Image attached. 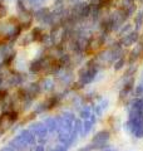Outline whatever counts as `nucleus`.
<instances>
[{"label": "nucleus", "mask_w": 143, "mask_h": 151, "mask_svg": "<svg viewBox=\"0 0 143 151\" xmlns=\"http://www.w3.org/2000/svg\"><path fill=\"white\" fill-rule=\"evenodd\" d=\"M16 120H18V112L14 110L1 113V115H0V136H1Z\"/></svg>", "instance_id": "nucleus-1"}, {"label": "nucleus", "mask_w": 143, "mask_h": 151, "mask_svg": "<svg viewBox=\"0 0 143 151\" xmlns=\"http://www.w3.org/2000/svg\"><path fill=\"white\" fill-rule=\"evenodd\" d=\"M138 40H139V33H138V30H131L128 34L121 37L119 44L127 48V47H131L133 44H136Z\"/></svg>", "instance_id": "nucleus-2"}, {"label": "nucleus", "mask_w": 143, "mask_h": 151, "mask_svg": "<svg viewBox=\"0 0 143 151\" xmlns=\"http://www.w3.org/2000/svg\"><path fill=\"white\" fill-rule=\"evenodd\" d=\"M29 130L34 134V136H36L38 139H46L49 131L45 127V125L43 122H33L29 126Z\"/></svg>", "instance_id": "nucleus-3"}, {"label": "nucleus", "mask_w": 143, "mask_h": 151, "mask_svg": "<svg viewBox=\"0 0 143 151\" xmlns=\"http://www.w3.org/2000/svg\"><path fill=\"white\" fill-rule=\"evenodd\" d=\"M142 57H143V43H141V42L138 43L137 42V45L129 53V59H128V62H129V64H134L136 60L142 58Z\"/></svg>", "instance_id": "nucleus-4"}, {"label": "nucleus", "mask_w": 143, "mask_h": 151, "mask_svg": "<svg viewBox=\"0 0 143 151\" xmlns=\"http://www.w3.org/2000/svg\"><path fill=\"white\" fill-rule=\"evenodd\" d=\"M109 139H111V132L108 130H102L94 135L92 142L97 144V145H102V144H107V141Z\"/></svg>", "instance_id": "nucleus-5"}, {"label": "nucleus", "mask_w": 143, "mask_h": 151, "mask_svg": "<svg viewBox=\"0 0 143 151\" xmlns=\"http://www.w3.org/2000/svg\"><path fill=\"white\" fill-rule=\"evenodd\" d=\"M9 146H11L13 149H15V151H23V150H25L29 145L24 141V139L21 137L20 135H16L15 137L9 142Z\"/></svg>", "instance_id": "nucleus-6"}, {"label": "nucleus", "mask_w": 143, "mask_h": 151, "mask_svg": "<svg viewBox=\"0 0 143 151\" xmlns=\"http://www.w3.org/2000/svg\"><path fill=\"white\" fill-rule=\"evenodd\" d=\"M19 135L21 136V137L24 139V141L28 144V145H36V137L34 136V134L30 131V130H21L20 132H19Z\"/></svg>", "instance_id": "nucleus-7"}, {"label": "nucleus", "mask_w": 143, "mask_h": 151, "mask_svg": "<svg viewBox=\"0 0 143 151\" xmlns=\"http://www.w3.org/2000/svg\"><path fill=\"white\" fill-rule=\"evenodd\" d=\"M43 124L45 125V127L48 129V131H49V132L58 131V124H56V119H55V117H46V119L43 121Z\"/></svg>", "instance_id": "nucleus-8"}, {"label": "nucleus", "mask_w": 143, "mask_h": 151, "mask_svg": "<svg viewBox=\"0 0 143 151\" xmlns=\"http://www.w3.org/2000/svg\"><path fill=\"white\" fill-rule=\"evenodd\" d=\"M133 84H134V81H133V78L131 77L128 81L126 82L124 87H123V89L121 91V93H119V97H121V100H123V98H126L128 94H129V92L133 89Z\"/></svg>", "instance_id": "nucleus-9"}, {"label": "nucleus", "mask_w": 143, "mask_h": 151, "mask_svg": "<svg viewBox=\"0 0 143 151\" xmlns=\"http://www.w3.org/2000/svg\"><path fill=\"white\" fill-rule=\"evenodd\" d=\"M54 86H55V83H54V81L51 78H44L43 79V82L40 83V88L43 89V91H45V92L51 91V89L54 88Z\"/></svg>", "instance_id": "nucleus-10"}, {"label": "nucleus", "mask_w": 143, "mask_h": 151, "mask_svg": "<svg viewBox=\"0 0 143 151\" xmlns=\"http://www.w3.org/2000/svg\"><path fill=\"white\" fill-rule=\"evenodd\" d=\"M58 101H59V97L58 96H53L50 98H48V100L44 102V107L46 111L51 110V108H54L56 105H58Z\"/></svg>", "instance_id": "nucleus-11"}, {"label": "nucleus", "mask_w": 143, "mask_h": 151, "mask_svg": "<svg viewBox=\"0 0 143 151\" xmlns=\"http://www.w3.org/2000/svg\"><path fill=\"white\" fill-rule=\"evenodd\" d=\"M93 113L94 112L92 111V108H90L89 106H84L79 112V117H80V120H89Z\"/></svg>", "instance_id": "nucleus-12"}, {"label": "nucleus", "mask_w": 143, "mask_h": 151, "mask_svg": "<svg viewBox=\"0 0 143 151\" xmlns=\"http://www.w3.org/2000/svg\"><path fill=\"white\" fill-rule=\"evenodd\" d=\"M93 125H94V122L92 120H83V130H82V136H85V135H88L90 130L93 129Z\"/></svg>", "instance_id": "nucleus-13"}, {"label": "nucleus", "mask_w": 143, "mask_h": 151, "mask_svg": "<svg viewBox=\"0 0 143 151\" xmlns=\"http://www.w3.org/2000/svg\"><path fill=\"white\" fill-rule=\"evenodd\" d=\"M132 30V24H129V23H127V24H123L121 28L118 29V35L119 37H123V35H126L128 34Z\"/></svg>", "instance_id": "nucleus-14"}, {"label": "nucleus", "mask_w": 143, "mask_h": 151, "mask_svg": "<svg viewBox=\"0 0 143 151\" xmlns=\"http://www.w3.org/2000/svg\"><path fill=\"white\" fill-rule=\"evenodd\" d=\"M134 24H136V30H139L143 25V12H139L134 17Z\"/></svg>", "instance_id": "nucleus-15"}, {"label": "nucleus", "mask_w": 143, "mask_h": 151, "mask_svg": "<svg viewBox=\"0 0 143 151\" xmlns=\"http://www.w3.org/2000/svg\"><path fill=\"white\" fill-rule=\"evenodd\" d=\"M124 64H126L124 57H121V58H118L116 62H114V69H116V70H121L123 67H124Z\"/></svg>", "instance_id": "nucleus-16"}, {"label": "nucleus", "mask_w": 143, "mask_h": 151, "mask_svg": "<svg viewBox=\"0 0 143 151\" xmlns=\"http://www.w3.org/2000/svg\"><path fill=\"white\" fill-rule=\"evenodd\" d=\"M137 72V65H134V64H131L129 67H128V69L126 70V73H124V77L126 78H131L133 74H134Z\"/></svg>", "instance_id": "nucleus-17"}, {"label": "nucleus", "mask_w": 143, "mask_h": 151, "mask_svg": "<svg viewBox=\"0 0 143 151\" xmlns=\"http://www.w3.org/2000/svg\"><path fill=\"white\" fill-rule=\"evenodd\" d=\"M97 149H98V145L92 142V144H89L87 146H83V147H80L78 151H93V150H97Z\"/></svg>", "instance_id": "nucleus-18"}, {"label": "nucleus", "mask_w": 143, "mask_h": 151, "mask_svg": "<svg viewBox=\"0 0 143 151\" xmlns=\"http://www.w3.org/2000/svg\"><path fill=\"white\" fill-rule=\"evenodd\" d=\"M20 83H21L20 76H11V79H10L11 86H18V84H20Z\"/></svg>", "instance_id": "nucleus-19"}, {"label": "nucleus", "mask_w": 143, "mask_h": 151, "mask_svg": "<svg viewBox=\"0 0 143 151\" xmlns=\"http://www.w3.org/2000/svg\"><path fill=\"white\" fill-rule=\"evenodd\" d=\"M8 14V10H6V6L4 5V3H0V19L5 18Z\"/></svg>", "instance_id": "nucleus-20"}, {"label": "nucleus", "mask_w": 143, "mask_h": 151, "mask_svg": "<svg viewBox=\"0 0 143 151\" xmlns=\"http://www.w3.org/2000/svg\"><path fill=\"white\" fill-rule=\"evenodd\" d=\"M134 93H136L137 97H142V96H143V84H142V83H139V84H138V86L136 87Z\"/></svg>", "instance_id": "nucleus-21"}, {"label": "nucleus", "mask_w": 143, "mask_h": 151, "mask_svg": "<svg viewBox=\"0 0 143 151\" xmlns=\"http://www.w3.org/2000/svg\"><path fill=\"white\" fill-rule=\"evenodd\" d=\"M61 116L65 117V119H69V120H72V121H74V120H75V115H74L73 112H69V111L63 112V113H61Z\"/></svg>", "instance_id": "nucleus-22"}, {"label": "nucleus", "mask_w": 143, "mask_h": 151, "mask_svg": "<svg viewBox=\"0 0 143 151\" xmlns=\"http://www.w3.org/2000/svg\"><path fill=\"white\" fill-rule=\"evenodd\" d=\"M53 151H68V149H66L64 145L60 144V145H58V146H55V149H54Z\"/></svg>", "instance_id": "nucleus-23"}, {"label": "nucleus", "mask_w": 143, "mask_h": 151, "mask_svg": "<svg viewBox=\"0 0 143 151\" xmlns=\"http://www.w3.org/2000/svg\"><path fill=\"white\" fill-rule=\"evenodd\" d=\"M34 151H45V146L43 145V144H40V145H35Z\"/></svg>", "instance_id": "nucleus-24"}, {"label": "nucleus", "mask_w": 143, "mask_h": 151, "mask_svg": "<svg viewBox=\"0 0 143 151\" xmlns=\"http://www.w3.org/2000/svg\"><path fill=\"white\" fill-rule=\"evenodd\" d=\"M101 151H118L117 149H114V147H112V146H109V145H107L106 147H103Z\"/></svg>", "instance_id": "nucleus-25"}, {"label": "nucleus", "mask_w": 143, "mask_h": 151, "mask_svg": "<svg viewBox=\"0 0 143 151\" xmlns=\"http://www.w3.org/2000/svg\"><path fill=\"white\" fill-rule=\"evenodd\" d=\"M64 1H65V0H55L54 4H55L56 6H60V5H63V3H64Z\"/></svg>", "instance_id": "nucleus-26"}, {"label": "nucleus", "mask_w": 143, "mask_h": 151, "mask_svg": "<svg viewBox=\"0 0 143 151\" xmlns=\"http://www.w3.org/2000/svg\"><path fill=\"white\" fill-rule=\"evenodd\" d=\"M0 151H15V149H13L11 146H6V147H4V149H1Z\"/></svg>", "instance_id": "nucleus-27"}, {"label": "nucleus", "mask_w": 143, "mask_h": 151, "mask_svg": "<svg viewBox=\"0 0 143 151\" xmlns=\"http://www.w3.org/2000/svg\"><path fill=\"white\" fill-rule=\"evenodd\" d=\"M70 3H78V0H69Z\"/></svg>", "instance_id": "nucleus-28"}]
</instances>
